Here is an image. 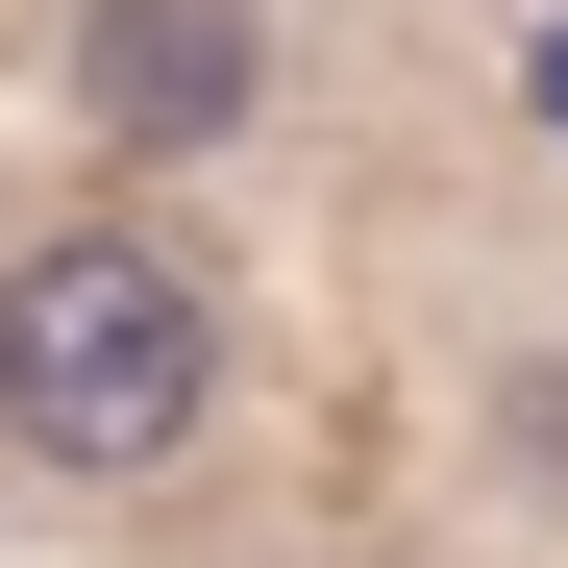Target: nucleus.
I'll return each instance as SVG.
<instances>
[{
	"instance_id": "f257e3e1",
	"label": "nucleus",
	"mask_w": 568,
	"mask_h": 568,
	"mask_svg": "<svg viewBox=\"0 0 568 568\" xmlns=\"http://www.w3.org/2000/svg\"><path fill=\"white\" fill-rule=\"evenodd\" d=\"M223 396V322L199 272H173L149 223H74L0 272V420H26V469H173Z\"/></svg>"
},
{
	"instance_id": "f03ea898",
	"label": "nucleus",
	"mask_w": 568,
	"mask_h": 568,
	"mask_svg": "<svg viewBox=\"0 0 568 568\" xmlns=\"http://www.w3.org/2000/svg\"><path fill=\"white\" fill-rule=\"evenodd\" d=\"M247 74H272L247 0H74V100H100L124 149H223V124H247Z\"/></svg>"
}]
</instances>
